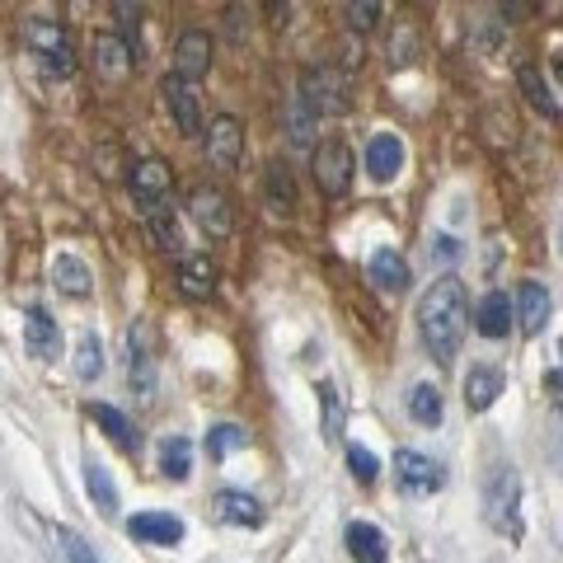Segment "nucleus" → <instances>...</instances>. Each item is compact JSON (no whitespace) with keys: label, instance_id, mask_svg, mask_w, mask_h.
I'll return each mask as SVG.
<instances>
[{"label":"nucleus","instance_id":"ddd939ff","mask_svg":"<svg viewBox=\"0 0 563 563\" xmlns=\"http://www.w3.org/2000/svg\"><path fill=\"white\" fill-rule=\"evenodd\" d=\"M207 70H211V38H207V29H184L179 43H174V76H184V80L198 85Z\"/></svg>","mask_w":563,"mask_h":563},{"label":"nucleus","instance_id":"f8f14e48","mask_svg":"<svg viewBox=\"0 0 563 563\" xmlns=\"http://www.w3.org/2000/svg\"><path fill=\"white\" fill-rule=\"evenodd\" d=\"M90 52H95V70L103 80H128L132 66H136V52H132V43L122 38V33H95Z\"/></svg>","mask_w":563,"mask_h":563},{"label":"nucleus","instance_id":"1a4fd4ad","mask_svg":"<svg viewBox=\"0 0 563 563\" xmlns=\"http://www.w3.org/2000/svg\"><path fill=\"white\" fill-rule=\"evenodd\" d=\"M207 161L217 174H235L240 161H244V128H240V118L231 113H217L207 122Z\"/></svg>","mask_w":563,"mask_h":563},{"label":"nucleus","instance_id":"58836bf2","mask_svg":"<svg viewBox=\"0 0 563 563\" xmlns=\"http://www.w3.org/2000/svg\"><path fill=\"white\" fill-rule=\"evenodd\" d=\"M347 465H352V479H362V484H376V474H380V461L366 446L352 442L347 446Z\"/></svg>","mask_w":563,"mask_h":563},{"label":"nucleus","instance_id":"39448f33","mask_svg":"<svg viewBox=\"0 0 563 563\" xmlns=\"http://www.w3.org/2000/svg\"><path fill=\"white\" fill-rule=\"evenodd\" d=\"M310 174L324 198H343L352 188V174H357V161H352V151L343 141H320V146L310 151Z\"/></svg>","mask_w":563,"mask_h":563},{"label":"nucleus","instance_id":"6e6552de","mask_svg":"<svg viewBox=\"0 0 563 563\" xmlns=\"http://www.w3.org/2000/svg\"><path fill=\"white\" fill-rule=\"evenodd\" d=\"M161 99H165V113L174 118L179 136H202V95H198V85L169 70V76L161 80Z\"/></svg>","mask_w":563,"mask_h":563},{"label":"nucleus","instance_id":"f03ea898","mask_svg":"<svg viewBox=\"0 0 563 563\" xmlns=\"http://www.w3.org/2000/svg\"><path fill=\"white\" fill-rule=\"evenodd\" d=\"M20 43L33 62L43 66V76H76V47H70V33L57 24V20H43V14H33V20H24L20 29Z\"/></svg>","mask_w":563,"mask_h":563},{"label":"nucleus","instance_id":"9b49d317","mask_svg":"<svg viewBox=\"0 0 563 563\" xmlns=\"http://www.w3.org/2000/svg\"><path fill=\"white\" fill-rule=\"evenodd\" d=\"M128 385L141 404H151L161 390V372H155V352H151V333L136 329L128 333Z\"/></svg>","mask_w":563,"mask_h":563},{"label":"nucleus","instance_id":"a211bd4d","mask_svg":"<svg viewBox=\"0 0 563 563\" xmlns=\"http://www.w3.org/2000/svg\"><path fill=\"white\" fill-rule=\"evenodd\" d=\"M179 291L192 301H207L217 291V263L207 254H179Z\"/></svg>","mask_w":563,"mask_h":563},{"label":"nucleus","instance_id":"72a5a7b5","mask_svg":"<svg viewBox=\"0 0 563 563\" xmlns=\"http://www.w3.org/2000/svg\"><path fill=\"white\" fill-rule=\"evenodd\" d=\"M244 446H250V432L235 428V422H221V428L207 432V455L211 461H225L231 451H244Z\"/></svg>","mask_w":563,"mask_h":563},{"label":"nucleus","instance_id":"f3484780","mask_svg":"<svg viewBox=\"0 0 563 563\" xmlns=\"http://www.w3.org/2000/svg\"><path fill=\"white\" fill-rule=\"evenodd\" d=\"M128 531L141 544H179L184 540V521L174 517V512H136L128 521Z\"/></svg>","mask_w":563,"mask_h":563},{"label":"nucleus","instance_id":"4c0bfd02","mask_svg":"<svg viewBox=\"0 0 563 563\" xmlns=\"http://www.w3.org/2000/svg\"><path fill=\"white\" fill-rule=\"evenodd\" d=\"M385 20V0H347V29L352 33H372Z\"/></svg>","mask_w":563,"mask_h":563},{"label":"nucleus","instance_id":"e433bc0d","mask_svg":"<svg viewBox=\"0 0 563 563\" xmlns=\"http://www.w3.org/2000/svg\"><path fill=\"white\" fill-rule=\"evenodd\" d=\"M52 540H57V550H62L66 563H99L95 544L85 540L80 531H70V526H57V531H52Z\"/></svg>","mask_w":563,"mask_h":563},{"label":"nucleus","instance_id":"c756f323","mask_svg":"<svg viewBox=\"0 0 563 563\" xmlns=\"http://www.w3.org/2000/svg\"><path fill=\"white\" fill-rule=\"evenodd\" d=\"M76 376H80L85 385L103 376V343H99L95 329H85L80 339H76Z\"/></svg>","mask_w":563,"mask_h":563},{"label":"nucleus","instance_id":"f704fd0d","mask_svg":"<svg viewBox=\"0 0 563 563\" xmlns=\"http://www.w3.org/2000/svg\"><path fill=\"white\" fill-rule=\"evenodd\" d=\"M146 225H151V240L161 244V250H169V254H179V221H174V202L169 207H161V211H146Z\"/></svg>","mask_w":563,"mask_h":563},{"label":"nucleus","instance_id":"4468645a","mask_svg":"<svg viewBox=\"0 0 563 563\" xmlns=\"http://www.w3.org/2000/svg\"><path fill=\"white\" fill-rule=\"evenodd\" d=\"M211 507H217V521L240 526V531L263 526V503L254 498V493H244V488H221L217 498H211Z\"/></svg>","mask_w":563,"mask_h":563},{"label":"nucleus","instance_id":"0eeeda50","mask_svg":"<svg viewBox=\"0 0 563 563\" xmlns=\"http://www.w3.org/2000/svg\"><path fill=\"white\" fill-rule=\"evenodd\" d=\"M128 188H132V202L141 207V217H146V211H161V207H169L174 169L165 161H155V155H146V161H136L128 169Z\"/></svg>","mask_w":563,"mask_h":563},{"label":"nucleus","instance_id":"b1692460","mask_svg":"<svg viewBox=\"0 0 563 563\" xmlns=\"http://www.w3.org/2000/svg\"><path fill=\"white\" fill-rule=\"evenodd\" d=\"M90 418L99 422L103 432H109V442H113V446H122V451H136V446H141V437H136V428H132V418L122 413V409H113V404H90Z\"/></svg>","mask_w":563,"mask_h":563},{"label":"nucleus","instance_id":"20e7f679","mask_svg":"<svg viewBox=\"0 0 563 563\" xmlns=\"http://www.w3.org/2000/svg\"><path fill=\"white\" fill-rule=\"evenodd\" d=\"M484 517L498 536H521V474L512 465H498L484 484Z\"/></svg>","mask_w":563,"mask_h":563},{"label":"nucleus","instance_id":"412c9836","mask_svg":"<svg viewBox=\"0 0 563 563\" xmlns=\"http://www.w3.org/2000/svg\"><path fill=\"white\" fill-rule=\"evenodd\" d=\"M503 395V372H493V366H470V376H465V409L470 413H484L493 409Z\"/></svg>","mask_w":563,"mask_h":563},{"label":"nucleus","instance_id":"aec40b11","mask_svg":"<svg viewBox=\"0 0 563 563\" xmlns=\"http://www.w3.org/2000/svg\"><path fill=\"white\" fill-rule=\"evenodd\" d=\"M52 287H57L62 296H70V301H85L90 287H95V277L76 254H57L52 258Z\"/></svg>","mask_w":563,"mask_h":563},{"label":"nucleus","instance_id":"c85d7f7f","mask_svg":"<svg viewBox=\"0 0 563 563\" xmlns=\"http://www.w3.org/2000/svg\"><path fill=\"white\" fill-rule=\"evenodd\" d=\"M409 418L418 428H437L442 422V390L437 385H413L409 390Z\"/></svg>","mask_w":563,"mask_h":563},{"label":"nucleus","instance_id":"5701e85b","mask_svg":"<svg viewBox=\"0 0 563 563\" xmlns=\"http://www.w3.org/2000/svg\"><path fill=\"white\" fill-rule=\"evenodd\" d=\"M474 324H479L484 339H507V329H512V301L503 291H488L479 310H474Z\"/></svg>","mask_w":563,"mask_h":563},{"label":"nucleus","instance_id":"9d476101","mask_svg":"<svg viewBox=\"0 0 563 563\" xmlns=\"http://www.w3.org/2000/svg\"><path fill=\"white\" fill-rule=\"evenodd\" d=\"M395 484L409 493V498H432V493L446 484V474H442V465H437L432 455H422V451H395Z\"/></svg>","mask_w":563,"mask_h":563},{"label":"nucleus","instance_id":"423d86ee","mask_svg":"<svg viewBox=\"0 0 563 563\" xmlns=\"http://www.w3.org/2000/svg\"><path fill=\"white\" fill-rule=\"evenodd\" d=\"M188 221L198 225L207 240H225L235 231V211H231V198L211 184H198L188 192Z\"/></svg>","mask_w":563,"mask_h":563},{"label":"nucleus","instance_id":"c03bdc74","mask_svg":"<svg viewBox=\"0 0 563 563\" xmlns=\"http://www.w3.org/2000/svg\"><path fill=\"white\" fill-rule=\"evenodd\" d=\"M559 85H563V57H559Z\"/></svg>","mask_w":563,"mask_h":563},{"label":"nucleus","instance_id":"a19ab883","mask_svg":"<svg viewBox=\"0 0 563 563\" xmlns=\"http://www.w3.org/2000/svg\"><path fill=\"white\" fill-rule=\"evenodd\" d=\"M287 14H291V0H268V20L277 29H287Z\"/></svg>","mask_w":563,"mask_h":563},{"label":"nucleus","instance_id":"393cba45","mask_svg":"<svg viewBox=\"0 0 563 563\" xmlns=\"http://www.w3.org/2000/svg\"><path fill=\"white\" fill-rule=\"evenodd\" d=\"M347 554L357 563H385V559H390V550H385V536L376 531V526H366V521L347 526Z\"/></svg>","mask_w":563,"mask_h":563},{"label":"nucleus","instance_id":"7ed1b4c3","mask_svg":"<svg viewBox=\"0 0 563 563\" xmlns=\"http://www.w3.org/2000/svg\"><path fill=\"white\" fill-rule=\"evenodd\" d=\"M296 99H301L320 122L343 118L347 113V76L329 62H314V66L301 70V80H296Z\"/></svg>","mask_w":563,"mask_h":563},{"label":"nucleus","instance_id":"ea45409f","mask_svg":"<svg viewBox=\"0 0 563 563\" xmlns=\"http://www.w3.org/2000/svg\"><path fill=\"white\" fill-rule=\"evenodd\" d=\"M493 5H498L503 24H526L531 20V10H536V0H493Z\"/></svg>","mask_w":563,"mask_h":563},{"label":"nucleus","instance_id":"2eb2a0df","mask_svg":"<svg viewBox=\"0 0 563 563\" xmlns=\"http://www.w3.org/2000/svg\"><path fill=\"white\" fill-rule=\"evenodd\" d=\"M24 347H29L33 362H52V357L62 352V329H57V320H52L47 310H38V306L24 314Z\"/></svg>","mask_w":563,"mask_h":563},{"label":"nucleus","instance_id":"473e14b6","mask_svg":"<svg viewBox=\"0 0 563 563\" xmlns=\"http://www.w3.org/2000/svg\"><path fill=\"white\" fill-rule=\"evenodd\" d=\"M320 413H324V422H320L324 437L329 442H339L343 437V390L333 380H320Z\"/></svg>","mask_w":563,"mask_h":563},{"label":"nucleus","instance_id":"a18cd8bd","mask_svg":"<svg viewBox=\"0 0 563 563\" xmlns=\"http://www.w3.org/2000/svg\"><path fill=\"white\" fill-rule=\"evenodd\" d=\"M559 352H563V343H559Z\"/></svg>","mask_w":563,"mask_h":563},{"label":"nucleus","instance_id":"c9c22d12","mask_svg":"<svg viewBox=\"0 0 563 563\" xmlns=\"http://www.w3.org/2000/svg\"><path fill=\"white\" fill-rule=\"evenodd\" d=\"M141 14H146V5H141V0H113V20H118V33L132 43L136 57H141Z\"/></svg>","mask_w":563,"mask_h":563},{"label":"nucleus","instance_id":"cd10ccee","mask_svg":"<svg viewBox=\"0 0 563 563\" xmlns=\"http://www.w3.org/2000/svg\"><path fill=\"white\" fill-rule=\"evenodd\" d=\"M161 474L174 484H184L192 474V442L188 437H165L161 442Z\"/></svg>","mask_w":563,"mask_h":563},{"label":"nucleus","instance_id":"6ab92c4d","mask_svg":"<svg viewBox=\"0 0 563 563\" xmlns=\"http://www.w3.org/2000/svg\"><path fill=\"white\" fill-rule=\"evenodd\" d=\"M366 277H372L380 291H390V296L409 291V282H413L409 263H404L395 250H376V254H372V263H366Z\"/></svg>","mask_w":563,"mask_h":563},{"label":"nucleus","instance_id":"4be33fe9","mask_svg":"<svg viewBox=\"0 0 563 563\" xmlns=\"http://www.w3.org/2000/svg\"><path fill=\"white\" fill-rule=\"evenodd\" d=\"M517 320L526 333H540L544 324H550V291L540 287V282H521L517 291Z\"/></svg>","mask_w":563,"mask_h":563},{"label":"nucleus","instance_id":"bb28decb","mask_svg":"<svg viewBox=\"0 0 563 563\" xmlns=\"http://www.w3.org/2000/svg\"><path fill=\"white\" fill-rule=\"evenodd\" d=\"M263 192H268V207L277 217H291L296 211V184H291V169L282 161H273L268 174H263Z\"/></svg>","mask_w":563,"mask_h":563},{"label":"nucleus","instance_id":"2f4dec72","mask_svg":"<svg viewBox=\"0 0 563 563\" xmlns=\"http://www.w3.org/2000/svg\"><path fill=\"white\" fill-rule=\"evenodd\" d=\"M314 132H320V118H314L306 103L291 95V103H287V136H291V146H314Z\"/></svg>","mask_w":563,"mask_h":563},{"label":"nucleus","instance_id":"a878e982","mask_svg":"<svg viewBox=\"0 0 563 563\" xmlns=\"http://www.w3.org/2000/svg\"><path fill=\"white\" fill-rule=\"evenodd\" d=\"M85 493L95 498V507L103 517H118V484H113V474L95 461V455L85 461Z\"/></svg>","mask_w":563,"mask_h":563},{"label":"nucleus","instance_id":"79ce46f5","mask_svg":"<svg viewBox=\"0 0 563 563\" xmlns=\"http://www.w3.org/2000/svg\"><path fill=\"white\" fill-rule=\"evenodd\" d=\"M544 385L554 390V409L563 413V372H554V376H544Z\"/></svg>","mask_w":563,"mask_h":563},{"label":"nucleus","instance_id":"7c9ffc66","mask_svg":"<svg viewBox=\"0 0 563 563\" xmlns=\"http://www.w3.org/2000/svg\"><path fill=\"white\" fill-rule=\"evenodd\" d=\"M517 85H521V95L531 99V109H536V113L559 118V103H554V95H550V85L540 80V70H536V66H521V70H517Z\"/></svg>","mask_w":563,"mask_h":563},{"label":"nucleus","instance_id":"37998d69","mask_svg":"<svg viewBox=\"0 0 563 563\" xmlns=\"http://www.w3.org/2000/svg\"><path fill=\"white\" fill-rule=\"evenodd\" d=\"M432 244H437V258H455V240L442 235V240H432Z\"/></svg>","mask_w":563,"mask_h":563},{"label":"nucleus","instance_id":"f257e3e1","mask_svg":"<svg viewBox=\"0 0 563 563\" xmlns=\"http://www.w3.org/2000/svg\"><path fill=\"white\" fill-rule=\"evenodd\" d=\"M465 320H470L465 287L455 277H437L428 296L418 301V333H422V347L432 352V362H442V366L455 362L461 339H465Z\"/></svg>","mask_w":563,"mask_h":563},{"label":"nucleus","instance_id":"dca6fc26","mask_svg":"<svg viewBox=\"0 0 563 563\" xmlns=\"http://www.w3.org/2000/svg\"><path fill=\"white\" fill-rule=\"evenodd\" d=\"M399 169H404V141L395 132H376L366 141V174H372L376 184H390Z\"/></svg>","mask_w":563,"mask_h":563}]
</instances>
